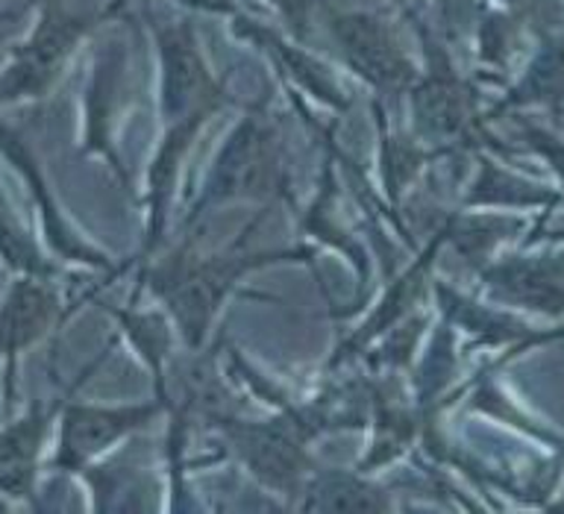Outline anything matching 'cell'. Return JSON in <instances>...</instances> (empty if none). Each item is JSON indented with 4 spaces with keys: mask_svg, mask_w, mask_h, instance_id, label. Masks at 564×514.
Segmentation results:
<instances>
[{
    "mask_svg": "<svg viewBox=\"0 0 564 514\" xmlns=\"http://www.w3.org/2000/svg\"><path fill=\"white\" fill-rule=\"evenodd\" d=\"M33 3H35V0H26V3H24V7H33Z\"/></svg>",
    "mask_w": 564,
    "mask_h": 514,
    "instance_id": "d6986e66",
    "label": "cell"
},
{
    "mask_svg": "<svg viewBox=\"0 0 564 514\" xmlns=\"http://www.w3.org/2000/svg\"><path fill=\"white\" fill-rule=\"evenodd\" d=\"M306 256V250H268V253H220L209 259L174 256L150 267L148 285L167 306L183 332L185 345L197 350L206 341L215 311L236 288L238 280L256 267Z\"/></svg>",
    "mask_w": 564,
    "mask_h": 514,
    "instance_id": "7a4b0ae2",
    "label": "cell"
},
{
    "mask_svg": "<svg viewBox=\"0 0 564 514\" xmlns=\"http://www.w3.org/2000/svg\"><path fill=\"white\" fill-rule=\"evenodd\" d=\"M0 265L12 276H42L53 280L59 265L44 250L42 239L24 223L15 204L0 186Z\"/></svg>",
    "mask_w": 564,
    "mask_h": 514,
    "instance_id": "9a60e30c",
    "label": "cell"
},
{
    "mask_svg": "<svg viewBox=\"0 0 564 514\" xmlns=\"http://www.w3.org/2000/svg\"><path fill=\"white\" fill-rule=\"evenodd\" d=\"M412 116L417 124V133L426 139H449L462 127H467V118L474 112V98L467 95L449 65L441 59L430 63V74L417 77L412 89Z\"/></svg>",
    "mask_w": 564,
    "mask_h": 514,
    "instance_id": "8fae6325",
    "label": "cell"
},
{
    "mask_svg": "<svg viewBox=\"0 0 564 514\" xmlns=\"http://www.w3.org/2000/svg\"><path fill=\"white\" fill-rule=\"evenodd\" d=\"M232 24H238V28L245 30L247 36L256 39L259 42V47H268L280 63H285L294 72V77L300 80V86L306 91H312L317 100H324V103H329L333 109H347V98H344V91L335 86L333 74L326 72L324 65L317 63V59H312L308 54H300L297 47L285 45V42H280V39L273 36L271 30L259 28V24H253V21H245L238 19L236 12H232Z\"/></svg>",
    "mask_w": 564,
    "mask_h": 514,
    "instance_id": "e0dca14e",
    "label": "cell"
},
{
    "mask_svg": "<svg viewBox=\"0 0 564 514\" xmlns=\"http://www.w3.org/2000/svg\"><path fill=\"white\" fill-rule=\"evenodd\" d=\"M564 100V36L541 47L535 63L529 65L523 80L511 89L497 112L514 107H558Z\"/></svg>",
    "mask_w": 564,
    "mask_h": 514,
    "instance_id": "ac0fdd59",
    "label": "cell"
},
{
    "mask_svg": "<svg viewBox=\"0 0 564 514\" xmlns=\"http://www.w3.org/2000/svg\"><path fill=\"white\" fill-rule=\"evenodd\" d=\"M77 479L86 482L91 491V508L95 512H141L153 508L144 503V494H150V473L141 470V464L132 461H95Z\"/></svg>",
    "mask_w": 564,
    "mask_h": 514,
    "instance_id": "5bb4252c",
    "label": "cell"
},
{
    "mask_svg": "<svg viewBox=\"0 0 564 514\" xmlns=\"http://www.w3.org/2000/svg\"><path fill=\"white\" fill-rule=\"evenodd\" d=\"M118 91V59L104 51L91 65V80L86 89V130L83 151L104 153L112 160V100Z\"/></svg>",
    "mask_w": 564,
    "mask_h": 514,
    "instance_id": "2e32d148",
    "label": "cell"
},
{
    "mask_svg": "<svg viewBox=\"0 0 564 514\" xmlns=\"http://www.w3.org/2000/svg\"><path fill=\"white\" fill-rule=\"evenodd\" d=\"M127 0H109L100 10H70L65 0H35L30 33L9 51L0 68V112L47 98L65 77L77 47L100 24L112 21Z\"/></svg>",
    "mask_w": 564,
    "mask_h": 514,
    "instance_id": "6da1fadb",
    "label": "cell"
},
{
    "mask_svg": "<svg viewBox=\"0 0 564 514\" xmlns=\"http://www.w3.org/2000/svg\"><path fill=\"white\" fill-rule=\"evenodd\" d=\"M104 359L106 353L70 382L68 397L62 403L59 417H56L51 456H47V470H53V473L79 477L95 461L106 459L118 444L130 441L132 435L148 429L165 412L162 397L144 400V403H83V400H74L79 385L88 380V373L97 371V364Z\"/></svg>",
    "mask_w": 564,
    "mask_h": 514,
    "instance_id": "3957f363",
    "label": "cell"
},
{
    "mask_svg": "<svg viewBox=\"0 0 564 514\" xmlns=\"http://www.w3.org/2000/svg\"><path fill=\"white\" fill-rule=\"evenodd\" d=\"M65 397H53L47 403L33 400L26 412L0 424V503L9 500V503L42 508L39 505L42 470H47V447L53 444L56 417Z\"/></svg>",
    "mask_w": 564,
    "mask_h": 514,
    "instance_id": "30bf717a",
    "label": "cell"
},
{
    "mask_svg": "<svg viewBox=\"0 0 564 514\" xmlns=\"http://www.w3.org/2000/svg\"><path fill=\"white\" fill-rule=\"evenodd\" d=\"M329 33L347 68L373 91L400 95L412 89L421 77L400 45L391 21L377 12H338L329 19Z\"/></svg>",
    "mask_w": 564,
    "mask_h": 514,
    "instance_id": "ba28073f",
    "label": "cell"
},
{
    "mask_svg": "<svg viewBox=\"0 0 564 514\" xmlns=\"http://www.w3.org/2000/svg\"><path fill=\"white\" fill-rule=\"evenodd\" d=\"M303 508L308 512H388L391 500L377 482L350 470L312 473L303 485Z\"/></svg>",
    "mask_w": 564,
    "mask_h": 514,
    "instance_id": "4fadbf2b",
    "label": "cell"
},
{
    "mask_svg": "<svg viewBox=\"0 0 564 514\" xmlns=\"http://www.w3.org/2000/svg\"><path fill=\"white\" fill-rule=\"evenodd\" d=\"M0 156L15 168L18 177L24 179V186L30 188L35 215H39V230H42L39 239H42L44 250L51 253L53 262L56 265L88 267V271H97V274H118L115 259L97 248L95 241L86 239V232L65 215L56 195L51 192V183L44 177L42 162L35 160L30 144L7 124H0Z\"/></svg>",
    "mask_w": 564,
    "mask_h": 514,
    "instance_id": "8992f818",
    "label": "cell"
},
{
    "mask_svg": "<svg viewBox=\"0 0 564 514\" xmlns=\"http://www.w3.org/2000/svg\"><path fill=\"white\" fill-rule=\"evenodd\" d=\"M159 68V109L162 121L174 124L183 118H212L224 103L227 91L212 77L203 47L188 21H153Z\"/></svg>",
    "mask_w": 564,
    "mask_h": 514,
    "instance_id": "5b68a950",
    "label": "cell"
},
{
    "mask_svg": "<svg viewBox=\"0 0 564 514\" xmlns=\"http://www.w3.org/2000/svg\"><path fill=\"white\" fill-rule=\"evenodd\" d=\"M218 426L224 429L229 447L241 459V464L262 485L289 496L303 491L306 479L312 477L306 452L312 429L303 417L289 412L280 420H268V424H247L238 417H227Z\"/></svg>",
    "mask_w": 564,
    "mask_h": 514,
    "instance_id": "52a82bcc",
    "label": "cell"
},
{
    "mask_svg": "<svg viewBox=\"0 0 564 514\" xmlns=\"http://www.w3.org/2000/svg\"><path fill=\"white\" fill-rule=\"evenodd\" d=\"M68 320V309L53 280L42 276H12L0 297V364L7 368V412L15 403V364L18 359L42 345Z\"/></svg>",
    "mask_w": 564,
    "mask_h": 514,
    "instance_id": "9c48e42d",
    "label": "cell"
},
{
    "mask_svg": "<svg viewBox=\"0 0 564 514\" xmlns=\"http://www.w3.org/2000/svg\"><path fill=\"white\" fill-rule=\"evenodd\" d=\"M282 186H285L282 142L276 127L256 107L232 127L227 142L220 144L188 221H197L206 209L227 200H259V197L280 195Z\"/></svg>",
    "mask_w": 564,
    "mask_h": 514,
    "instance_id": "277c9868",
    "label": "cell"
},
{
    "mask_svg": "<svg viewBox=\"0 0 564 514\" xmlns=\"http://www.w3.org/2000/svg\"><path fill=\"white\" fill-rule=\"evenodd\" d=\"M494 294L544 315L564 311V256L500 262L485 274Z\"/></svg>",
    "mask_w": 564,
    "mask_h": 514,
    "instance_id": "7c38bea8",
    "label": "cell"
}]
</instances>
